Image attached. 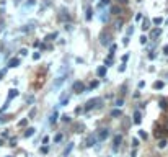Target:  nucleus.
<instances>
[{
  "label": "nucleus",
  "instance_id": "23",
  "mask_svg": "<svg viewBox=\"0 0 168 157\" xmlns=\"http://www.w3.org/2000/svg\"><path fill=\"white\" fill-rule=\"evenodd\" d=\"M54 141H56V142H60V141H62V134H56Z\"/></svg>",
  "mask_w": 168,
  "mask_h": 157
},
{
  "label": "nucleus",
  "instance_id": "2",
  "mask_svg": "<svg viewBox=\"0 0 168 157\" xmlns=\"http://www.w3.org/2000/svg\"><path fill=\"white\" fill-rule=\"evenodd\" d=\"M72 90H74L75 93H82L85 90V85L80 80H77V82H74V85H72Z\"/></svg>",
  "mask_w": 168,
  "mask_h": 157
},
{
  "label": "nucleus",
  "instance_id": "13",
  "mask_svg": "<svg viewBox=\"0 0 168 157\" xmlns=\"http://www.w3.org/2000/svg\"><path fill=\"white\" fill-rule=\"evenodd\" d=\"M113 13H114V15H119V13H121V7H118V5H114V7H113V10H111Z\"/></svg>",
  "mask_w": 168,
  "mask_h": 157
},
{
  "label": "nucleus",
  "instance_id": "26",
  "mask_svg": "<svg viewBox=\"0 0 168 157\" xmlns=\"http://www.w3.org/2000/svg\"><path fill=\"white\" fill-rule=\"evenodd\" d=\"M162 21H163L162 18H155V20H153V23H155V25H162Z\"/></svg>",
  "mask_w": 168,
  "mask_h": 157
},
{
  "label": "nucleus",
  "instance_id": "15",
  "mask_svg": "<svg viewBox=\"0 0 168 157\" xmlns=\"http://www.w3.org/2000/svg\"><path fill=\"white\" fill-rule=\"evenodd\" d=\"M160 33H162V31L157 28V29H153V31H152V35H150V36H152V38H157V36H160Z\"/></svg>",
  "mask_w": 168,
  "mask_h": 157
},
{
  "label": "nucleus",
  "instance_id": "4",
  "mask_svg": "<svg viewBox=\"0 0 168 157\" xmlns=\"http://www.w3.org/2000/svg\"><path fill=\"white\" fill-rule=\"evenodd\" d=\"M95 141H96V138H95L93 134H90L88 138L85 139V146H87V147H92V146L95 144Z\"/></svg>",
  "mask_w": 168,
  "mask_h": 157
},
{
  "label": "nucleus",
  "instance_id": "17",
  "mask_svg": "<svg viewBox=\"0 0 168 157\" xmlns=\"http://www.w3.org/2000/svg\"><path fill=\"white\" fill-rule=\"evenodd\" d=\"M160 106L162 108H168V102L167 100H160Z\"/></svg>",
  "mask_w": 168,
  "mask_h": 157
},
{
  "label": "nucleus",
  "instance_id": "1",
  "mask_svg": "<svg viewBox=\"0 0 168 157\" xmlns=\"http://www.w3.org/2000/svg\"><path fill=\"white\" fill-rule=\"evenodd\" d=\"M103 100L101 98H92V100H88V102L85 103V111H90L93 110V108H98V106H101Z\"/></svg>",
  "mask_w": 168,
  "mask_h": 157
},
{
  "label": "nucleus",
  "instance_id": "28",
  "mask_svg": "<svg viewBox=\"0 0 168 157\" xmlns=\"http://www.w3.org/2000/svg\"><path fill=\"white\" fill-rule=\"evenodd\" d=\"M26 123H28V120H21L18 124H20V126H26Z\"/></svg>",
  "mask_w": 168,
  "mask_h": 157
},
{
  "label": "nucleus",
  "instance_id": "16",
  "mask_svg": "<svg viewBox=\"0 0 168 157\" xmlns=\"http://www.w3.org/2000/svg\"><path fill=\"white\" fill-rule=\"evenodd\" d=\"M111 64H113V56H109V57H108V59L104 61V65L108 67V65H111Z\"/></svg>",
  "mask_w": 168,
  "mask_h": 157
},
{
  "label": "nucleus",
  "instance_id": "32",
  "mask_svg": "<svg viewBox=\"0 0 168 157\" xmlns=\"http://www.w3.org/2000/svg\"><path fill=\"white\" fill-rule=\"evenodd\" d=\"M20 52H21V56H26V54H28V49H25V47H23Z\"/></svg>",
  "mask_w": 168,
  "mask_h": 157
},
{
  "label": "nucleus",
  "instance_id": "27",
  "mask_svg": "<svg viewBox=\"0 0 168 157\" xmlns=\"http://www.w3.org/2000/svg\"><path fill=\"white\" fill-rule=\"evenodd\" d=\"M39 57H41V54H39V52H34V54H33V59H34V61H38Z\"/></svg>",
  "mask_w": 168,
  "mask_h": 157
},
{
  "label": "nucleus",
  "instance_id": "34",
  "mask_svg": "<svg viewBox=\"0 0 168 157\" xmlns=\"http://www.w3.org/2000/svg\"><path fill=\"white\" fill-rule=\"evenodd\" d=\"M140 43H142V44H145V43H147V38L142 36V38H140Z\"/></svg>",
  "mask_w": 168,
  "mask_h": 157
},
{
  "label": "nucleus",
  "instance_id": "21",
  "mask_svg": "<svg viewBox=\"0 0 168 157\" xmlns=\"http://www.w3.org/2000/svg\"><path fill=\"white\" fill-rule=\"evenodd\" d=\"M56 120H57V113H54V115L51 116V124H54V123H56Z\"/></svg>",
  "mask_w": 168,
  "mask_h": 157
},
{
  "label": "nucleus",
  "instance_id": "39",
  "mask_svg": "<svg viewBox=\"0 0 168 157\" xmlns=\"http://www.w3.org/2000/svg\"><path fill=\"white\" fill-rule=\"evenodd\" d=\"M165 54H168V46H167V47H165Z\"/></svg>",
  "mask_w": 168,
  "mask_h": 157
},
{
  "label": "nucleus",
  "instance_id": "5",
  "mask_svg": "<svg viewBox=\"0 0 168 157\" xmlns=\"http://www.w3.org/2000/svg\"><path fill=\"white\" fill-rule=\"evenodd\" d=\"M18 90H16V88H11V90H10L8 92V97H7V102H10V100H11V98H15V97H18Z\"/></svg>",
  "mask_w": 168,
  "mask_h": 157
},
{
  "label": "nucleus",
  "instance_id": "31",
  "mask_svg": "<svg viewBox=\"0 0 168 157\" xmlns=\"http://www.w3.org/2000/svg\"><path fill=\"white\" fill-rule=\"evenodd\" d=\"M140 20H142V13H137L135 15V21H140Z\"/></svg>",
  "mask_w": 168,
  "mask_h": 157
},
{
  "label": "nucleus",
  "instance_id": "38",
  "mask_svg": "<svg viewBox=\"0 0 168 157\" xmlns=\"http://www.w3.org/2000/svg\"><path fill=\"white\" fill-rule=\"evenodd\" d=\"M106 3H109V0H101V5H106Z\"/></svg>",
  "mask_w": 168,
  "mask_h": 157
},
{
  "label": "nucleus",
  "instance_id": "35",
  "mask_svg": "<svg viewBox=\"0 0 168 157\" xmlns=\"http://www.w3.org/2000/svg\"><path fill=\"white\" fill-rule=\"evenodd\" d=\"M43 142H44V144H47V142H49V138H47V136H44V138H43Z\"/></svg>",
  "mask_w": 168,
  "mask_h": 157
},
{
  "label": "nucleus",
  "instance_id": "24",
  "mask_svg": "<svg viewBox=\"0 0 168 157\" xmlns=\"http://www.w3.org/2000/svg\"><path fill=\"white\" fill-rule=\"evenodd\" d=\"M41 152H43V154H47V152H49V147H47V146H43V147H41Z\"/></svg>",
  "mask_w": 168,
  "mask_h": 157
},
{
  "label": "nucleus",
  "instance_id": "41",
  "mask_svg": "<svg viewBox=\"0 0 168 157\" xmlns=\"http://www.w3.org/2000/svg\"><path fill=\"white\" fill-rule=\"evenodd\" d=\"M8 157H11V156H8Z\"/></svg>",
  "mask_w": 168,
  "mask_h": 157
},
{
  "label": "nucleus",
  "instance_id": "6",
  "mask_svg": "<svg viewBox=\"0 0 168 157\" xmlns=\"http://www.w3.org/2000/svg\"><path fill=\"white\" fill-rule=\"evenodd\" d=\"M18 65H20V59L18 57H13V59L8 61V67H18Z\"/></svg>",
  "mask_w": 168,
  "mask_h": 157
},
{
  "label": "nucleus",
  "instance_id": "11",
  "mask_svg": "<svg viewBox=\"0 0 168 157\" xmlns=\"http://www.w3.org/2000/svg\"><path fill=\"white\" fill-rule=\"evenodd\" d=\"M64 82H65V75H62V77H59V79H57V80H56V83H54V87H56V88H57L59 85H62V83H64Z\"/></svg>",
  "mask_w": 168,
  "mask_h": 157
},
{
  "label": "nucleus",
  "instance_id": "40",
  "mask_svg": "<svg viewBox=\"0 0 168 157\" xmlns=\"http://www.w3.org/2000/svg\"><path fill=\"white\" fill-rule=\"evenodd\" d=\"M165 126H167V129H168V121H167V124H165Z\"/></svg>",
  "mask_w": 168,
  "mask_h": 157
},
{
  "label": "nucleus",
  "instance_id": "18",
  "mask_svg": "<svg viewBox=\"0 0 168 157\" xmlns=\"http://www.w3.org/2000/svg\"><path fill=\"white\" fill-rule=\"evenodd\" d=\"M111 116H121V111H119V110H113L111 111Z\"/></svg>",
  "mask_w": 168,
  "mask_h": 157
},
{
  "label": "nucleus",
  "instance_id": "19",
  "mask_svg": "<svg viewBox=\"0 0 168 157\" xmlns=\"http://www.w3.org/2000/svg\"><path fill=\"white\" fill-rule=\"evenodd\" d=\"M85 18H87V20H92V10H87V13H85Z\"/></svg>",
  "mask_w": 168,
  "mask_h": 157
},
{
  "label": "nucleus",
  "instance_id": "10",
  "mask_svg": "<svg viewBox=\"0 0 168 157\" xmlns=\"http://www.w3.org/2000/svg\"><path fill=\"white\" fill-rule=\"evenodd\" d=\"M140 121H142V115H140L139 111H135V113H134V123H135V124H139Z\"/></svg>",
  "mask_w": 168,
  "mask_h": 157
},
{
  "label": "nucleus",
  "instance_id": "22",
  "mask_svg": "<svg viewBox=\"0 0 168 157\" xmlns=\"http://www.w3.org/2000/svg\"><path fill=\"white\" fill-rule=\"evenodd\" d=\"M122 105H124V100H122V98L116 100V106H122Z\"/></svg>",
  "mask_w": 168,
  "mask_h": 157
},
{
  "label": "nucleus",
  "instance_id": "33",
  "mask_svg": "<svg viewBox=\"0 0 168 157\" xmlns=\"http://www.w3.org/2000/svg\"><path fill=\"white\" fill-rule=\"evenodd\" d=\"M127 59H129V54H124V56H122V62H127Z\"/></svg>",
  "mask_w": 168,
  "mask_h": 157
},
{
  "label": "nucleus",
  "instance_id": "9",
  "mask_svg": "<svg viewBox=\"0 0 168 157\" xmlns=\"http://www.w3.org/2000/svg\"><path fill=\"white\" fill-rule=\"evenodd\" d=\"M121 141H122V136H116V138H114V151H118L119 144H121Z\"/></svg>",
  "mask_w": 168,
  "mask_h": 157
},
{
  "label": "nucleus",
  "instance_id": "36",
  "mask_svg": "<svg viewBox=\"0 0 168 157\" xmlns=\"http://www.w3.org/2000/svg\"><path fill=\"white\" fill-rule=\"evenodd\" d=\"M5 72H7V69H3V70H0V79H2V77L5 75Z\"/></svg>",
  "mask_w": 168,
  "mask_h": 157
},
{
  "label": "nucleus",
  "instance_id": "29",
  "mask_svg": "<svg viewBox=\"0 0 168 157\" xmlns=\"http://www.w3.org/2000/svg\"><path fill=\"white\" fill-rule=\"evenodd\" d=\"M132 146L137 147V146H139V141H137V139H132Z\"/></svg>",
  "mask_w": 168,
  "mask_h": 157
},
{
  "label": "nucleus",
  "instance_id": "3",
  "mask_svg": "<svg viewBox=\"0 0 168 157\" xmlns=\"http://www.w3.org/2000/svg\"><path fill=\"white\" fill-rule=\"evenodd\" d=\"M108 136H109V131L108 129H100L98 134H96V139H98V141H104Z\"/></svg>",
  "mask_w": 168,
  "mask_h": 157
},
{
  "label": "nucleus",
  "instance_id": "7",
  "mask_svg": "<svg viewBox=\"0 0 168 157\" xmlns=\"http://www.w3.org/2000/svg\"><path fill=\"white\" fill-rule=\"evenodd\" d=\"M100 39H101V44H108L109 43V36H108V33H101V36H100Z\"/></svg>",
  "mask_w": 168,
  "mask_h": 157
},
{
  "label": "nucleus",
  "instance_id": "12",
  "mask_svg": "<svg viewBox=\"0 0 168 157\" xmlns=\"http://www.w3.org/2000/svg\"><path fill=\"white\" fill-rule=\"evenodd\" d=\"M34 133H36V129H34V128H28V129H26V133H25V136H26V138H29V136H31V134H34Z\"/></svg>",
  "mask_w": 168,
  "mask_h": 157
},
{
  "label": "nucleus",
  "instance_id": "14",
  "mask_svg": "<svg viewBox=\"0 0 168 157\" xmlns=\"http://www.w3.org/2000/svg\"><path fill=\"white\" fill-rule=\"evenodd\" d=\"M163 85H165V83L162 82V80H158V82H155V85H153V87H155L157 90H160V88H163Z\"/></svg>",
  "mask_w": 168,
  "mask_h": 157
},
{
  "label": "nucleus",
  "instance_id": "8",
  "mask_svg": "<svg viewBox=\"0 0 168 157\" xmlns=\"http://www.w3.org/2000/svg\"><path fill=\"white\" fill-rule=\"evenodd\" d=\"M96 74L100 75V77H104L106 75V65H100L98 70H96Z\"/></svg>",
  "mask_w": 168,
  "mask_h": 157
},
{
  "label": "nucleus",
  "instance_id": "25",
  "mask_svg": "<svg viewBox=\"0 0 168 157\" xmlns=\"http://www.w3.org/2000/svg\"><path fill=\"white\" fill-rule=\"evenodd\" d=\"M142 29H144V31H145V29H149V21H147V20L144 21V26H142Z\"/></svg>",
  "mask_w": 168,
  "mask_h": 157
},
{
  "label": "nucleus",
  "instance_id": "20",
  "mask_svg": "<svg viewBox=\"0 0 168 157\" xmlns=\"http://www.w3.org/2000/svg\"><path fill=\"white\" fill-rule=\"evenodd\" d=\"M165 146H167V141H165V139H162V141L158 142V147H162V149H163Z\"/></svg>",
  "mask_w": 168,
  "mask_h": 157
},
{
  "label": "nucleus",
  "instance_id": "30",
  "mask_svg": "<svg viewBox=\"0 0 168 157\" xmlns=\"http://www.w3.org/2000/svg\"><path fill=\"white\" fill-rule=\"evenodd\" d=\"M72 147H74V144H70V146H69V147L65 149V152H64V154H65V156H67V154H69V152H70V149H72Z\"/></svg>",
  "mask_w": 168,
  "mask_h": 157
},
{
  "label": "nucleus",
  "instance_id": "37",
  "mask_svg": "<svg viewBox=\"0 0 168 157\" xmlns=\"http://www.w3.org/2000/svg\"><path fill=\"white\" fill-rule=\"evenodd\" d=\"M121 25H122L121 21H118V23H116V29H121Z\"/></svg>",
  "mask_w": 168,
  "mask_h": 157
}]
</instances>
